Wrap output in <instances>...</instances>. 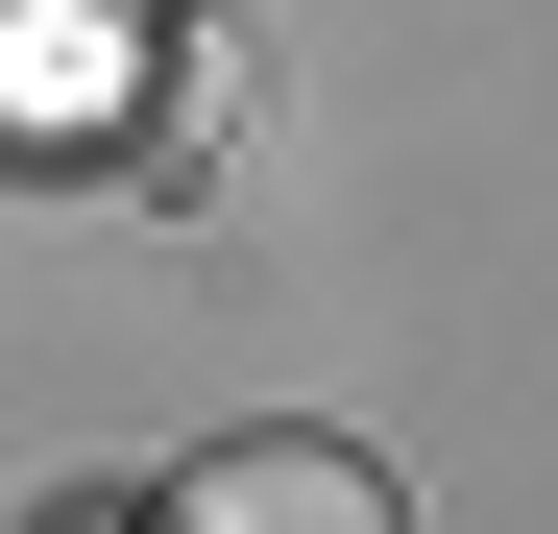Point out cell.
I'll return each instance as SVG.
<instances>
[{"label":"cell","instance_id":"1","mask_svg":"<svg viewBox=\"0 0 558 534\" xmlns=\"http://www.w3.org/2000/svg\"><path fill=\"white\" fill-rule=\"evenodd\" d=\"M195 510H219V534H364V510H389V486H364L340 437H243V462H219Z\"/></svg>","mask_w":558,"mask_h":534}]
</instances>
